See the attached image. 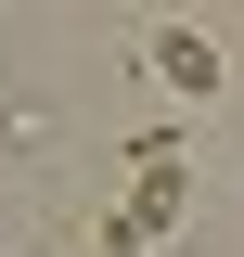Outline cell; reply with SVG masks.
I'll return each instance as SVG.
<instances>
[{"label":"cell","instance_id":"2","mask_svg":"<svg viewBox=\"0 0 244 257\" xmlns=\"http://www.w3.org/2000/svg\"><path fill=\"white\" fill-rule=\"evenodd\" d=\"M142 64H154V77H167V90H193V103H206L218 77H231V52H218L206 26H154V52H142Z\"/></svg>","mask_w":244,"mask_h":257},{"label":"cell","instance_id":"1","mask_svg":"<svg viewBox=\"0 0 244 257\" xmlns=\"http://www.w3.org/2000/svg\"><path fill=\"white\" fill-rule=\"evenodd\" d=\"M180 206H193V167H180V128H154V142H129V193H116V219H142L154 244L180 231Z\"/></svg>","mask_w":244,"mask_h":257},{"label":"cell","instance_id":"3","mask_svg":"<svg viewBox=\"0 0 244 257\" xmlns=\"http://www.w3.org/2000/svg\"><path fill=\"white\" fill-rule=\"evenodd\" d=\"M103 257H154V231L142 219H103Z\"/></svg>","mask_w":244,"mask_h":257}]
</instances>
